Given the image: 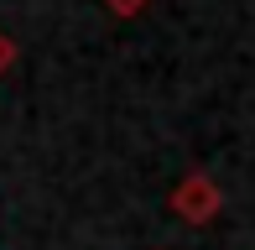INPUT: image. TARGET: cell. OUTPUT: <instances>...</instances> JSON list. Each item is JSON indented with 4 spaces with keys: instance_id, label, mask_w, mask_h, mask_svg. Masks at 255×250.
<instances>
[{
    "instance_id": "cell-1",
    "label": "cell",
    "mask_w": 255,
    "mask_h": 250,
    "mask_svg": "<svg viewBox=\"0 0 255 250\" xmlns=\"http://www.w3.org/2000/svg\"><path fill=\"white\" fill-rule=\"evenodd\" d=\"M167 209L177 214L182 224H214L219 209H224V193H219V183H214L208 172H188L177 188H172Z\"/></svg>"
},
{
    "instance_id": "cell-3",
    "label": "cell",
    "mask_w": 255,
    "mask_h": 250,
    "mask_svg": "<svg viewBox=\"0 0 255 250\" xmlns=\"http://www.w3.org/2000/svg\"><path fill=\"white\" fill-rule=\"evenodd\" d=\"M16 63V42H10V31H0V73Z\"/></svg>"
},
{
    "instance_id": "cell-2",
    "label": "cell",
    "mask_w": 255,
    "mask_h": 250,
    "mask_svg": "<svg viewBox=\"0 0 255 250\" xmlns=\"http://www.w3.org/2000/svg\"><path fill=\"white\" fill-rule=\"evenodd\" d=\"M104 5H110L115 16H120V21H130V16H141V10L151 5V0H104Z\"/></svg>"
}]
</instances>
